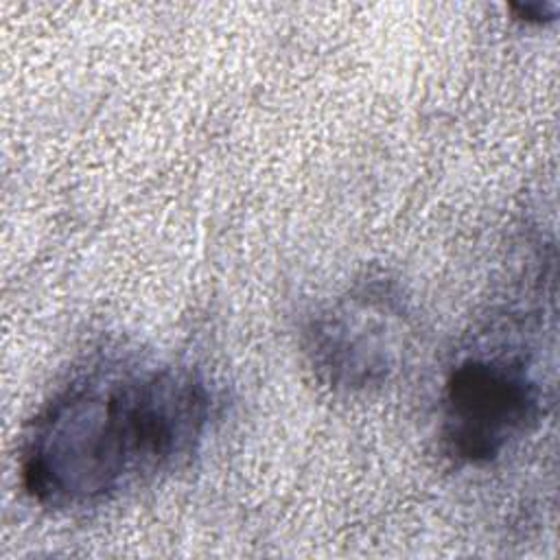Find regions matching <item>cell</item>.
<instances>
[{
	"instance_id": "1",
	"label": "cell",
	"mask_w": 560,
	"mask_h": 560,
	"mask_svg": "<svg viewBox=\"0 0 560 560\" xmlns=\"http://www.w3.org/2000/svg\"><path fill=\"white\" fill-rule=\"evenodd\" d=\"M212 394L190 368L122 361L92 368L31 420L20 477L42 508L109 503L184 466L201 446Z\"/></svg>"
},
{
	"instance_id": "2",
	"label": "cell",
	"mask_w": 560,
	"mask_h": 560,
	"mask_svg": "<svg viewBox=\"0 0 560 560\" xmlns=\"http://www.w3.org/2000/svg\"><path fill=\"white\" fill-rule=\"evenodd\" d=\"M547 402V385L527 346L479 343L444 381L442 448L462 466H488L540 424Z\"/></svg>"
},
{
	"instance_id": "3",
	"label": "cell",
	"mask_w": 560,
	"mask_h": 560,
	"mask_svg": "<svg viewBox=\"0 0 560 560\" xmlns=\"http://www.w3.org/2000/svg\"><path fill=\"white\" fill-rule=\"evenodd\" d=\"M409 308L400 289L370 278L343 291L306 326L304 350L317 378L346 394L383 387L409 346Z\"/></svg>"
},
{
	"instance_id": "4",
	"label": "cell",
	"mask_w": 560,
	"mask_h": 560,
	"mask_svg": "<svg viewBox=\"0 0 560 560\" xmlns=\"http://www.w3.org/2000/svg\"><path fill=\"white\" fill-rule=\"evenodd\" d=\"M516 18L534 24H542L547 20H553L558 13V2H542V0H532V2H514L510 7Z\"/></svg>"
}]
</instances>
